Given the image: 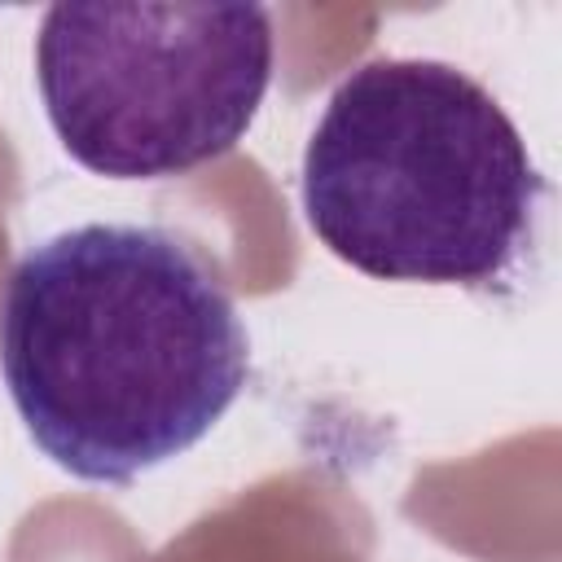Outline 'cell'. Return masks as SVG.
Instances as JSON below:
<instances>
[{
  "instance_id": "6da1fadb",
  "label": "cell",
  "mask_w": 562,
  "mask_h": 562,
  "mask_svg": "<svg viewBox=\"0 0 562 562\" xmlns=\"http://www.w3.org/2000/svg\"><path fill=\"white\" fill-rule=\"evenodd\" d=\"M0 378L48 461L123 487L233 408L250 334L220 272L171 228L79 224L13 263Z\"/></svg>"
},
{
  "instance_id": "7a4b0ae2",
  "label": "cell",
  "mask_w": 562,
  "mask_h": 562,
  "mask_svg": "<svg viewBox=\"0 0 562 562\" xmlns=\"http://www.w3.org/2000/svg\"><path fill=\"white\" fill-rule=\"evenodd\" d=\"M316 241L378 281L509 290L549 193L522 132L465 70L373 57L325 101L303 149Z\"/></svg>"
},
{
  "instance_id": "3957f363",
  "label": "cell",
  "mask_w": 562,
  "mask_h": 562,
  "mask_svg": "<svg viewBox=\"0 0 562 562\" xmlns=\"http://www.w3.org/2000/svg\"><path fill=\"white\" fill-rule=\"evenodd\" d=\"M35 79L79 167L110 180L184 176L255 123L272 18L263 4H48Z\"/></svg>"
}]
</instances>
